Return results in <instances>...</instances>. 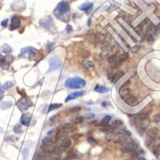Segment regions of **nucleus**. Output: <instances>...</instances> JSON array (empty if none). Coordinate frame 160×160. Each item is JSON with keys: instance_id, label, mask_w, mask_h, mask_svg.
Instances as JSON below:
<instances>
[{"instance_id": "f257e3e1", "label": "nucleus", "mask_w": 160, "mask_h": 160, "mask_svg": "<svg viewBox=\"0 0 160 160\" xmlns=\"http://www.w3.org/2000/svg\"><path fill=\"white\" fill-rule=\"evenodd\" d=\"M134 121H135V125L137 126V129L139 132V134H144L149 124L148 114L146 112L139 114L136 118L134 119Z\"/></svg>"}, {"instance_id": "f03ea898", "label": "nucleus", "mask_w": 160, "mask_h": 160, "mask_svg": "<svg viewBox=\"0 0 160 160\" xmlns=\"http://www.w3.org/2000/svg\"><path fill=\"white\" fill-rule=\"evenodd\" d=\"M65 87L68 89H81L86 86V81L81 78H69L65 81Z\"/></svg>"}, {"instance_id": "7ed1b4c3", "label": "nucleus", "mask_w": 160, "mask_h": 160, "mask_svg": "<svg viewBox=\"0 0 160 160\" xmlns=\"http://www.w3.org/2000/svg\"><path fill=\"white\" fill-rule=\"evenodd\" d=\"M69 11H70V5H69V3L66 2V1H61L56 6L55 11H54V13L58 18V16L66 15Z\"/></svg>"}, {"instance_id": "20e7f679", "label": "nucleus", "mask_w": 160, "mask_h": 160, "mask_svg": "<svg viewBox=\"0 0 160 160\" xmlns=\"http://www.w3.org/2000/svg\"><path fill=\"white\" fill-rule=\"evenodd\" d=\"M48 63L50 65V67L47 72L50 73L52 71H55V70H58L62 66V61L60 58L57 57V56H53L51 58H49L48 60Z\"/></svg>"}, {"instance_id": "39448f33", "label": "nucleus", "mask_w": 160, "mask_h": 160, "mask_svg": "<svg viewBox=\"0 0 160 160\" xmlns=\"http://www.w3.org/2000/svg\"><path fill=\"white\" fill-rule=\"evenodd\" d=\"M158 134H159V130L155 127L151 128V129H150V130L147 131L145 142L146 145L148 147H150V146L153 144L155 139L157 138Z\"/></svg>"}, {"instance_id": "423d86ee", "label": "nucleus", "mask_w": 160, "mask_h": 160, "mask_svg": "<svg viewBox=\"0 0 160 160\" xmlns=\"http://www.w3.org/2000/svg\"><path fill=\"white\" fill-rule=\"evenodd\" d=\"M34 106V103L31 100L27 99L26 97H23L17 102V107L21 111H25L30 107H31Z\"/></svg>"}, {"instance_id": "0eeeda50", "label": "nucleus", "mask_w": 160, "mask_h": 160, "mask_svg": "<svg viewBox=\"0 0 160 160\" xmlns=\"http://www.w3.org/2000/svg\"><path fill=\"white\" fill-rule=\"evenodd\" d=\"M138 148H139V144L133 141H131L124 143V146L121 148V151L123 153H134Z\"/></svg>"}, {"instance_id": "6e6552de", "label": "nucleus", "mask_w": 160, "mask_h": 160, "mask_svg": "<svg viewBox=\"0 0 160 160\" xmlns=\"http://www.w3.org/2000/svg\"><path fill=\"white\" fill-rule=\"evenodd\" d=\"M38 52V50L32 47H24L21 50V53L19 54L18 57L19 58H24L25 57V54H28L30 57H35L36 55V53Z\"/></svg>"}, {"instance_id": "1a4fd4ad", "label": "nucleus", "mask_w": 160, "mask_h": 160, "mask_svg": "<svg viewBox=\"0 0 160 160\" xmlns=\"http://www.w3.org/2000/svg\"><path fill=\"white\" fill-rule=\"evenodd\" d=\"M13 59H14V58L12 57L11 55H7L6 56L0 55V63H1L2 68L7 70L9 64L13 61Z\"/></svg>"}, {"instance_id": "9d476101", "label": "nucleus", "mask_w": 160, "mask_h": 160, "mask_svg": "<svg viewBox=\"0 0 160 160\" xmlns=\"http://www.w3.org/2000/svg\"><path fill=\"white\" fill-rule=\"evenodd\" d=\"M40 25L43 26L45 29L50 30V27L54 26L52 18L50 16H46V17L43 18L40 20Z\"/></svg>"}, {"instance_id": "9b49d317", "label": "nucleus", "mask_w": 160, "mask_h": 160, "mask_svg": "<svg viewBox=\"0 0 160 160\" xmlns=\"http://www.w3.org/2000/svg\"><path fill=\"white\" fill-rule=\"evenodd\" d=\"M123 100L125 101L126 103L130 106H136V105L139 104V100L137 99L136 97H134L133 95L129 94L127 96H126L125 98L123 99Z\"/></svg>"}, {"instance_id": "f8f14e48", "label": "nucleus", "mask_w": 160, "mask_h": 160, "mask_svg": "<svg viewBox=\"0 0 160 160\" xmlns=\"http://www.w3.org/2000/svg\"><path fill=\"white\" fill-rule=\"evenodd\" d=\"M21 25V20L20 18L17 16H13L11 18V26H10V30L11 31H14L18 28H19Z\"/></svg>"}, {"instance_id": "ddd939ff", "label": "nucleus", "mask_w": 160, "mask_h": 160, "mask_svg": "<svg viewBox=\"0 0 160 160\" xmlns=\"http://www.w3.org/2000/svg\"><path fill=\"white\" fill-rule=\"evenodd\" d=\"M84 91H75V92H73V93L70 94L69 95L67 96L66 99H65V102H69V101H71L73 99H75L77 98H79V97H81L84 95Z\"/></svg>"}, {"instance_id": "4468645a", "label": "nucleus", "mask_w": 160, "mask_h": 160, "mask_svg": "<svg viewBox=\"0 0 160 160\" xmlns=\"http://www.w3.org/2000/svg\"><path fill=\"white\" fill-rule=\"evenodd\" d=\"M31 117L27 114H23L21 116L20 122L22 123V125L25 126V127H28L31 123Z\"/></svg>"}, {"instance_id": "2eb2a0df", "label": "nucleus", "mask_w": 160, "mask_h": 160, "mask_svg": "<svg viewBox=\"0 0 160 160\" xmlns=\"http://www.w3.org/2000/svg\"><path fill=\"white\" fill-rule=\"evenodd\" d=\"M124 75V72L122 70H119L115 73H113V75L111 76V82H116L117 80H119V79H121V77L123 76Z\"/></svg>"}, {"instance_id": "dca6fc26", "label": "nucleus", "mask_w": 160, "mask_h": 160, "mask_svg": "<svg viewBox=\"0 0 160 160\" xmlns=\"http://www.w3.org/2000/svg\"><path fill=\"white\" fill-rule=\"evenodd\" d=\"M95 91L100 94L107 93L108 91H109V88L107 87H104V86H99V85H97L95 87Z\"/></svg>"}, {"instance_id": "f3484780", "label": "nucleus", "mask_w": 160, "mask_h": 160, "mask_svg": "<svg viewBox=\"0 0 160 160\" xmlns=\"http://www.w3.org/2000/svg\"><path fill=\"white\" fill-rule=\"evenodd\" d=\"M83 67L87 69V70H95V64L93 63V62L90 61V60H86L83 63Z\"/></svg>"}, {"instance_id": "a211bd4d", "label": "nucleus", "mask_w": 160, "mask_h": 160, "mask_svg": "<svg viewBox=\"0 0 160 160\" xmlns=\"http://www.w3.org/2000/svg\"><path fill=\"white\" fill-rule=\"evenodd\" d=\"M93 7V3H83L82 5L79 6V9L81 11H90V9Z\"/></svg>"}, {"instance_id": "6ab92c4d", "label": "nucleus", "mask_w": 160, "mask_h": 160, "mask_svg": "<svg viewBox=\"0 0 160 160\" xmlns=\"http://www.w3.org/2000/svg\"><path fill=\"white\" fill-rule=\"evenodd\" d=\"M122 125H123V122H122V120L115 119V120H114V121H112L111 127L113 128V129H117V128L120 127Z\"/></svg>"}, {"instance_id": "aec40b11", "label": "nucleus", "mask_w": 160, "mask_h": 160, "mask_svg": "<svg viewBox=\"0 0 160 160\" xmlns=\"http://www.w3.org/2000/svg\"><path fill=\"white\" fill-rule=\"evenodd\" d=\"M70 145H71V141H70V139H64L63 141L62 142L59 146H60L62 149H67L70 147Z\"/></svg>"}, {"instance_id": "412c9836", "label": "nucleus", "mask_w": 160, "mask_h": 160, "mask_svg": "<svg viewBox=\"0 0 160 160\" xmlns=\"http://www.w3.org/2000/svg\"><path fill=\"white\" fill-rule=\"evenodd\" d=\"M11 47H10L7 44H4L2 47H0V51L3 54H9V53L11 52Z\"/></svg>"}, {"instance_id": "4be33fe9", "label": "nucleus", "mask_w": 160, "mask_h": 160, "mask_svg": "<svg viewBox=\"0 0 160 160\" xmlns=\"http://www.w3.org/2000/svg\"><path fill=\"white\" fill-rule=\"evenodd\" d=\"M63 106L61 103H51V104L49 105V107H48V110H47V112H50V111H55V110H57L58 108H60Z\"/></svg>"}, {"instance_id": "5701e85b", "label": "nucleus", "mask_w": 160, "mask_h": 160, "mask_svg": "<svg viewBox=\"0 0 160 160\" xmlns=\"http://www.w3.org/2000/svg\"><path fill=\"white\" fill-rule=\"evenodd\" d=\"M111 117L110 115H107V116H105L102 118V119L101 120V122H100V126H107L108 123L111 122Z\"/></svg>"}, {"instance_id": "b1692460", "label": "nucleus", "mask_w": 160, "mask_h": 160, "mask_svg": "<svg viewBox=\"0 0 160 160\" xmlns=\"http://www.w3.org/2000/svg\"><path fill=\"white\" fill-rule=\"evenodd\" d=\"M128 57H129V55H128V53H122V54H121V55H119V56H118V59H119V61L120 62V63H122V62H124L126 61L127 59L128 58Z\"/></svg>"}, {"instance_id": "393cba45", "label": "nucleus", "mask_w": 160, "mask_h": 160, "mask_svg": "<svg viewBox=\"0 0 160 160\" xmlns=\"http://www.w3.org/2000/svg\"><path fill=\"white\" fill-rule=\"evenodd\" d=\"M119 24L120 26H121V27H122V29H123V31H125L126 33H127V35H128V36H129V37H130V38H131V39H132V40L134 41V42H137L136 38H134V36H133V35H132V34H131V33H130V32L128 31L126 29V28H125V26H123V25H122V24L120 23H119Z\"/></svg>"}, {"instance_id": "a878e982", "label": "nucleus", "mask_w": 160, "mask_h": 160, "mask_svg": "<svg viewBox=\"0 0 160 160\" xmlns=\"http://www.w3.org/2000/svg\"><path fill=\"white\" fill-rule=\"evenodd\" d=\"M83 120H84L83 117L78 116L76 117V118H75V119L72 120V122L74 124H80V123H82V122H83Z\"/></svg>"}, {"instance_id": "bb28decb", "label": "nucleus", "mask_w": 160, "mask_h": 160, "mask_svg": "<svg viewBox=\"0 0 160 160\" xmlns=\"http://www.w3.org/2000/svg\"><path fill=\"white\" fill-rule=\"evenodd\" d=\"M106 139L108 141H112L115 139V134L114 132H109V133H107V136H106Z\"/></svg>"}, {"instance_id": "cd10ccee", "label": "nucleus", "mask_w": 160, "mask_h": 160, "mask_svg": "<svg viewBox=\"0 0 160 160\" xmlns=\"http://www.w3.org/2000/svg\"><path fill=\"white\" fill-rule=\"evenodd\" d=\"M12 102H3V104L1 105V108L3 109V110H5V109H8V108L11 107H12Z\"/></svg>"}, {"instance_id": "c85d7f7f", "label": "nucleus", "mask_w": 160, "mask_h": 160, "mask_svg": "<svg viewBox=\"0 0 160 160\" xmlns=\"http://www.w3.org/2000/svg\"><path fill=\"white\" fill-rule=\"evenodd\" d=\"M5 140H6V141H9V142H16V141L18 140V139L17 137L10 135V136H6Z\"/></svg>"}, {"instance_id": "c756f323", "label": "nucleus", "mask_w": 160, "mask_h": 160, "mask_svg": "<svg viewBox=\"0 0 160 160\" xmlns=\"http://www.w3.org/2000/svg\"><path fill=\"white\" fill-rule=\"evenodd\" d=\"M82 108L80 107H71L69 109V112L70 113H76V112H79V111H81Z\"/></svg>"}, {"instance_id": "7c9ffc66", "label": "nucleus", "mask_w": 160, "mask_h": 160, "mask_svg": "<svg viewBox=\"0 0 160 160\" xmlns=\"http://www.w3.org/2000/svg\"><path fill=\"white\" fill-rule=\"evenodd\" d=\"M12 82H5L4 84H3V90H8V89H10V88L12 87Z\"/></svg>"}, {"instance_id": "2f4dec72", "label": "nucleus", "mask_w": 160, "mask_h": 160, "mask_svg": "<svg viewBox=\"0 0 160 160\" xmlns=\"http://www.w3.org/2000/svg\"><path fill=\"white\" fill-rule=\"evenodd\" d=\"M14 132H15V133H17V134H21V133H22L21 126L18 125V124H16V125L14 127Z\"/></svg>"}, {"instance_id": "473e14b6", "label": "nucleus", "mask_w": 160, "mask_h": 160, "mask_svg": "<svg viewBox=\"0 0 160 160\" xmlns=\"http://www.w3.org/2000/svg\"><path fill=\"white\" fill-rule=\"evenodd\" d=\"M28 155H29V150H28V148H25L23 151V160H27Z\"/></svg>"}, {"instance_id": "72a5a7b5", "label": "nucleus", "mask_w": 160, "mask_h": 160, "mask_svg": "<svg viewBox=\"0 0 160 160\" xmlns=\"http://www.w3.org/2000/svg\"><path fill=\"white\" fill-rule=\"evenodd\" d=\"M114 32H115V33H116L117 35H118V37H119L120 39H121V40L122 41V43H123L125 44L126 46H127V47L128 48H131V47H130V46H129V44H128L127 43V41H126L125 39H124V38H122V36H121V35H120V34H119V33H118V32H117L116 31H115V30H114Z\"/></svg>"}, {"instance_id": "f704fd0d", "label": "nucleus", "mask_w": 160, "mask_h": 160, "mask_svg": "<svg viewBox=\"0 0 160 160\" xmlns=\"http://www.w3.org/2000/svg\"><path fill=\"white\" fill-rule=\"evenodd\" d=\"M153 152H154V154L155 155V157H159L160 154V144L159 145H158L154 149V151H153Z\"/></svg>"}, {"instance_id": "c9c22d12", "label": "nucleus", "mask_w": 160, "mask_h": 160, "mask_svg": "<svg viewBox=\"0 0 160 160\" xmlns=\"http://www.w3.org/2000/svg\"><path fill=\"white\" fill-rule=\"evenodd\" d=\"M153 120L155 123H160V113L155 114L153 117Z\"/></svg>"}, {"instance_id": "e433bc0d", "label": "nucleus", "mask_w": 160, "mask_h": 160, "mask_svg": "<svg viewBox=\"0 0 160 160\" xmlns=\"http://www.w3.org/2000/svg\"><path fill=\"white\" fill-rule=\"evenodd\" d=\"M131 51L133 53H137L139 50L140 49V46L139 45H135V46H134V47H132V48H131Z\"/></svg>"}, {"instance_id": "4c0bfd02", "label": "nucleus", "mask_w": 160, "mask_h": 160, "mask_svg": "<svg viewBox=\"0 0 160 160\" xmlns=\"http://www.w3.org/2000/svg\"><path fill=\"white\" fill-rule=\"evenodd\" d=\"M75 158V154H69L68 155H67V158H66V159L65 160H71V159H74Z\"/></svg>"}, {"instance_id": "58836bf2", "label": "nucleus", "mask_w": 160, "mask_h": 160, "mask_svg": "<svg viewBox=\"0 0 160 160\" xmlns=\"http://www.w3.org/2000/svg\"><path fill=\"white\" fill-rule=\"evenodd\" d=\"M146 40H147V42H149V43H153L154 41V38H153V35H149L148 37H147V38H146Z\"/></svg>"}, {"instance_id": "ea45409f", "label": "nucleus", "mask_w": 160, "mask_h": 160, "mask_svg": "<svg viewBox=\"0 0 160 160\" xmlns=\"http://www.w3.org/2000/svg\"><path fill=\"white\" fill-rule=\"evenodd\" d=\"M88 142L91 143V144H96V143H97V142L92 137H89V138H88Z\"/></svg>"}, {"instance_id": "a19ab883", "label": "nucleus", "mask_w": 160, "mask_h": 160, "mask_svg": "<svg viewBox=\"0 0 160 160\" xmlns=\"http://www.w3.org/2000/svg\"><path fill=\"white\" fill-rule=\"evenodd\" d=\"M66 31H67V33H70L73 31L72 26H70V25H67V27H66Z\"/></svg>"}, {"instance_id": "79ce46f5", "label": "nucleus", "mask_w": 160, "mask_h": 160, "mask_svg": "<svg viewBox=\"0 0 160 160\" xmlns=\"http://www.w3.org/2000/svg\"><path fill=\"white\" fill-rule=\"evenodd\" d=\"M94 116H95V114H91V113L87 114L85 115V117H86L87 119H92Z\"/></svg>"}, {"instance_id": "37998d69", "label": "nucleus", "mask_w": 160, "mask_h": 160, "mask_svg": "<svg viewBox=\"0 0 160 160\" xmlns=\"http://www.w3.org/2000/svg\"><path fill=\"white\" fill-rule=\"evenodd\" d=\"M53 46H54V43H51L50 44V43H48V44H47V51H50V50H52V47Z\"/></svg>"}, {"instance_id": "c03bdc74", "label": "nucleus", "mask_w": 160, "mask_h": 160, "mask_svg": "<svg viewBox=\"0 0 160 160\" xmlns=\"http://www.w3.org/2000/svg\"><path fill=\"white\" fill-rule=\"evenodd\" d=\"M4 96V90L3 89H0V100L3 99Z\"/></svg>"}, {"instance_id": "a18cd8bd", "label": "nucleus", "mask_w": 160, "mask_h": 160, "mask_svg": "<svg viewBox=\"0 0 160 160\" xmlns=\"http://www.w3.org/2000/svg\"><path fill=\"white\" fill-rule=\"evenodd\" d=\"M7 22H8V19H5V20H3V22H2L1 25H2L3 27H5V26H6V25H7Z\"/></svg>"}, {"instance_id": "49530a36", "label": "nucleus", "mask_w": 160, "mask_h": 160, "mask_svg": "<svg viewBox=\"0 0 160 160\" xmlns=\"http://www.w3.org/2000/svg\"><path fill=\"white\" fill-rule=\"evenodd\" d=\"M50 160H61V158H60V156H56V157H53Z\"/></svg>"}, {"instance_id": "de8ad7c7", "label": "nucleus", "mask_w": 160, "mask_h": 160, "mask_svg": "<svg viewBox=\"0 0 160 160\" xmlns=\"http://www.w3.org/2000/svg\"><path fill=\"white\" fill-rule=\"evenodd\" d=\"M47 156H43V157H40V158H38V160H47Z\"/></svg>"}, {"instance_id": "09e8293b", "label": "nucleus", "mask_w": 160, "mask_h": 160, "mask_svg": "<svg viewBox=\"0 0 160 160\" xmlns=\"http://www.w3.org/2000/svg\"><path fill=\"white\" fill-rule=\"evenodd\" d=\"M107 102H102V107H107V106H106V105H107Z\"/></svg>"}, {"instance_id": "8fccbe9b", "label": "nucleus", "mask_w": 160, "mask_h": 160, "mask_svg": "<svg viewBox=\"0 0 160 160\" xmlns=\"http://www.w3.org/2000/svg\"><path fill=\"white\" fill-rule=\"evenodd\" d=\"M139 160H146L145 159H144V158H143V157H140V158H139Z\"/></svg>"}, {"instance_id": "3c124183", "label": "nucleus", "mask_w": 160, "mask_h": 160, "mask_svg": "<svg viewBox=\"0 0 160 160\" xmlns=\"http://www.w3.org/2000/svg\"><path fill=\"white\" fill-rule=\"evenodd\" d=\"M126 160H128V159H126Z\"/></svg>"}, {"instance_id": "603ef678", "label": "nucleus", "mask_w": 160, "mask_h": 160, "mask_svg": "<svg viewBox=\"0 0 160 160\" xmlns=\"http://www.w3.org/2000/svg\"><path fill=\"white\" fill-rule=\"evenodd\" d=\"M0 8H1V7H0Z\"/></svg>"}]
</instances>
